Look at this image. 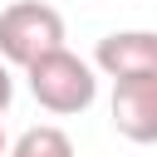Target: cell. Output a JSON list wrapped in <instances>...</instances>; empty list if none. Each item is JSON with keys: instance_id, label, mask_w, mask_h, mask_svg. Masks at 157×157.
<instances>
[{"instance_id": "6da1fadb", "label": "cell", "mask_w": 157, "mask_h": 157, "mask_svg": "<svg viewBox=\"0 0 157 157\" xmlns=\"http://www.w3.org/2000/svg\"><path fill=\"white\" fill-rule=\"evenodd\" d=\"M25 78H29L34 103L44 113H54V118H74V113L93 108V98H98V69H93V59H78L69 44L54 49V54H44L39 64H29Z\"/></svg>"}, {"instance_id": "7a4b0ae2", "label": "cell", "mask_w": 157, "mask_h": 157, "mask_svg": "<svg viewBox=\"0 0 157 157\" xmlns=\"http://www.w3.org/2000/svg\"><path fill=\"white\" fill-rule=\"evenodd\" d=\"M64 49V15L44 0H10L0 10V59L10 69H29L44 54Z\"/></svg>"}, {"instance_id": "3957f363", "label": "cell", "mask_w": 157, "mask_h": 157, "mask_svg": "<svg viewBox=\"0 0 157 157\" xmlns=\"http://www.w3.org/2000/svg\"><path fill=\"white\" fill-rule=\"evenodd\" d=\"M108 118L128 142H137V147L157 142V74L118 78L113 98H108Z\"/></svg>"}, {"instance_id": "277c9868", "label": "cell", "mask_w": 157, "mask_h": 157, "mask_svg": "<svg viewBox=\"0 0 157 157\" xmlns=\"http://www.w3.org/2000/svg\"><path fill=\"white\" fill-rule=\"evenodd\" d=\"M93 69L103 78H142L157 74V29H113L93 49Z\"/></svg>"}, {"instance_id": "5b68a950", "label": "cell", "mask_w": 157, "mask_h": 157, "mask_svg": "<svg viewBox=\"0 0 157 157\" xmlns=\"http://www.w3.org/2000/svg\"><path fill=\"white\" fill-rule=\"evenodd\" d=\"M10 157H78L74 152V137L54 123H34L25 128L15 142H10Z\"/></svg>"}, {"instance_id": "8992f818", "label": "cell", "mask_w": 157, "mask_h": 157, "mask_svg": "<svg viewBox=\"0 0 157 157\" xmlns=\"http://www.w3.org/2000/svg\"><path fill=\"white\" fill-rule=\"evenodd\" d=\"M10 98H15V78H10V64L0 59V118H5V108H10Z\"/></svg>"}, {"instance_id": "52a82bcc", "label": "cell", "mask_w": 157, "mask_h": 157, "mask_svg": "<svg viewBox=\"0 0 157 157\" xmlns=\"http://www.w3.org/2000/svg\"><path fill=\"white\" fill-rule=\"evenodd\" d=\"M0 157H10V137H5V128H0Z\"/></svg>"}]
</instances>
